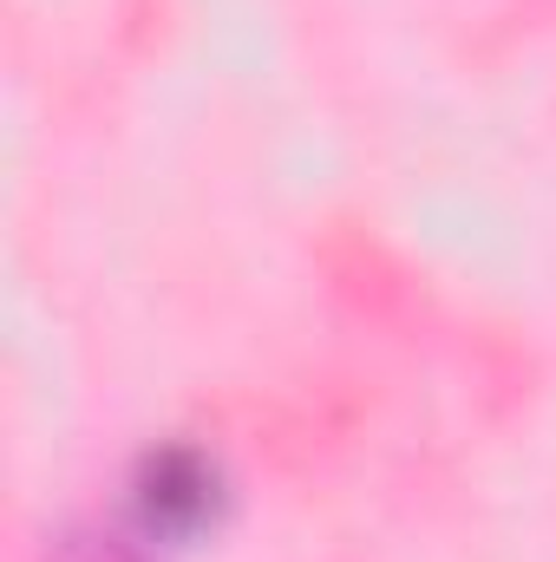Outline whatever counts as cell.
<instances>
[{"label": "cell", "mask_w": 556, "mask_h": 562, "mask_svg": "<svg viewBox=\"0 0 556 562\" xmlns=\"http://www.w3.org/2000/svg\"><path fill=\"white\" fill-rule=\"evenodd\" d=\"M46 562H151L144 537H112V530H66Z\"/></svg>", "instance_id": "cell-2"}, {"label": "cell", "mask_w": 556, "mask_h": 562, "mask_svg": "<svg viewBox=\"0 0 556 562\" xmlns=\"http://www.w3.org/2000/svg\"><path fill=\"white\" fill-rule=\"evenodd\" d=\"M132 530L144 543H197L230 510V477L203 445H151L132 471Z\"/></svg>", "instance_id": "cell-1"}]
</instances>
